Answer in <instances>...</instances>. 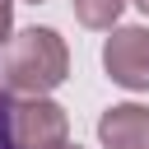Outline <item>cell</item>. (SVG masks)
Wrapping results in <instances>:
<instances>
[{
  "mask_svg": "<svg viewBox=\"0 0 149 149\" xmlns=\"http://www.w3.org/2000/svg\"><path fill=\"white\" fill-rule=\"evenodd\" d=\"M0 149H19L14 140V121H9V98L0 93Z\"/></svg>",
  "mask_w": 149,
  "mask_h": 149,
  "instance_id": "6",
  "label": "cell"
},
{
  "mask_svg": "<svg viewBox=\"0 0 149 149\" xmlns=\"http://www.w3.org/2000/svg\"><path fill=\"white\" fill-rule=\"evenodd\" d=\"M102 149H149V107L144 102H116L98 116Z\"/></svg>",
  "mask_w": 149,
  "mask_h": 149,
  "instance_id": "4",
  "label": "cell"
},
{
  "mask_svg": "<svg viewBox=\"0 0 149 149\" xmlns=\"http://www.w3.org/2000/svg\"><path fill=\"white\" fill-rule=\"evenodd\" d=\"M61 149H79V144H61Z\"/></svg>",
  "mask_w": 149,
  "mask_h": 149,
  "instance_id": "9",
  "label": "cell"
},
{
  "mask_svg": "<svg viewBox=\"0 0 149 149\" xmlns=\"http://www.w3.org/2000/svg\"><path fill=\"white\" fill-rule=\"evenodd\" d=\"M102 70L112 84L144 93L149 88V28H140V23L112 28V37L102 42Z\"/></svg>",
  "mask_w": 149,
  "mask_h": 149,
  "instance_id": "3",
  "label": "cell"
},
{
  "mask_svg": "<svg viewBox=\"0 0 149 149\" xmlns=\"http://www.w3.org/2000/svg\"><path fill=\"white\" fill-rule=\"evenodd\" d=\"M70 74V47L56 28H23L0 47V93L47 98Z\"/></svg>",
  "mask_w": 149,
  "mask_h": 149,
  "instance_id": "1",
  "label": "cell"
},
{
  "mask_svg": "<svg viewBox=\"0 0 149 149\" xmlns=\"http://www.w3.org/2000/svg\"><path fill=\"white\" fill-rule=\"evenodd\" d=\"M33 5H42V0H33Z\"/></svg>",
  "mask_w": 149,
  "mask_h": 149,
  "instance_id": "10",
  "label": "cell"
},
{
  "mask_svg": "<svg viewBox=\"0 0 149 149\" xmlns=\"http://www.w3.org/2000/svg\"><path fill=\"white\" fill-rule=\"evenodd\" d=\"M135 5H140V9H144V14H149V0H135Z\"/></svg>",
  "mask_w": 149,
  "mask_h": 149,
  "instance_id": "8",
  "label": "cell"
},
{
  "mask_svg": "<svg viewBox=\"0 0 149 149\" xmlns=\"http://www.w3.org/2000/svg\"><path fill=\"white\" fill-rule=\"evenodd\" d=\"M9 121L19 149H61L70 144V116L51 98H9Z\"/></svg>",
  "mask_w": 149,
  "mask_h": 149,
  "instance_id": "2",
  "label": "cell"
},
{
  "mask_svg": "<svg viewBox=\"0 0 149 149\" xmlns=\"http://www.w3.org/2000/svg\"><path fill=\"white\" fill-rule=\"evenodd\" d=\"M126 0H74V19L84 28H116Z\"/></svg>",
  "mask_w": 149,
  "mask_h": 149,
  "instance_id": "5",
  "label": "cell"
},
{
  "mask_svg": "<svg viewBox=\"0 0 149 149\" xmlns=\"http://www.w3.org/2000/svg\"><path fill=\"white\" fill-rule=\"evenodd\" d=\"M14 37V0H0V47Z\"/></svg>",
  "mask_w": 149,
  "mask_h": 149,
  "instance_id": "7",
  "label": "cell"
}]
</instances>
